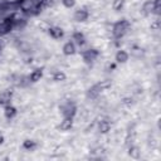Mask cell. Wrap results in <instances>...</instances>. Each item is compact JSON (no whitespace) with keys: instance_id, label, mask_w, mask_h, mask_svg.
<instances>
[{"instance_id":"obj_7","label":"cell","mask_w":161,"mask_h":161,"mask_svg":"<svg viewBox=\"0 0 161 161\" xmlns=\"http://www.w3.org/2000/svg\"><path fill=\"white\" fill-rule=\"evenodd\" d=\"M71 127H72V118L71 117H66L64 120L61 122V125H59V129L62 131H67V130H69Z\"/></svg>"},{"instance_id":"obj_16","label":"cell","mask_w":161,"mask_h":161,"mask_svg":"<svg viewBox=\"0 0 161 161\" xmlns=\"http://www.w3.org/2000/svg\"><path fill=\"white\" fill-rule=\"evenodd\" d=\"M62 3L66 8H72L74 5V0H62Z\"/></svg>"},{"instance_id":"obj_11","label":"cell","mask_w":161,"mask_h":161,"mask_svg":"<svg viewBox=\"0 0 161 161\" xmlns=\"http://www.w3.org/2000/svg\"><path fill=\"white\" fill-rule=\"evenodd\" d=\"M42 78V71L40 69H37V71H34L33 73L30 74V77H29V79L32 80V82H38Z\"/></svg>"},{"instance_id":"obj_13","label":"cell","mask_w":161,"mask_h":161,"mask_svg":"<svg viewBox=\"0 0 161 161\" xmlns=\"http://www.w3.org/2000/svg\"><path fill=\"white\" fill-rule=\"evenodd\" d=\"M130 155L132 156L133 159H138L140 155H141V151H140L138 147H131V149H130Z\"/></svg>"},{"instance_id":"obj_8","label":"cell","mask_w":161,"mask_h":161,"mask_svg":"<svg viewBox=\"0 0 161 161\" xmlns=\"http://www.w3.org/2000/svg\"><path fill=\"white\" fill-rule=\"evenodd\" d=\"M74 44L71 43V42H68V43H66L64 47H63V52H64V54H67V56H69V54H73L74 53Z\"/></svg>"},{"instance_id":"obj_18","label":"cell","mask_w":161,"mask_h":161,"mask_svg":"<svg viewBox=\"0 0 161 161\" xmlns=\"http://www.w3.org/2000/svg\"><path fill=\"white\" fill-rule=\"evenodd\" d=\"M15 113V108L14 107H8L6 108V112H5V115L8 116V117H11Z\"/></svg>"},{"instance_id":"obj_9","label":"cell","mask_w":161,"mask_h":161,"mask_svg":"<svg viewBox=\"0 0 161 161\" xmlns=\"http://www.w3.org/2000/svg\"><path fill=\"white\" fill-rule=\"evenodd\" d=\"M98 129H100V131L102 133H106V132H108V131H109V129H111V125H109L108 121H101Z\"/></svg>"},{"instance_id":"obj_1","label":"cell","mask_w":161,"mask_h":161,"mask_svg":"<svg viewBox=\"0 0 161 161\" xmlns=\"http://www.w3.org/2000/svg\"><path fill=\"white\" fill-rule=\"evenodd\" d=\"M129 27H130V24H129V22H126V20L116 23L115 27H113V35H115V38H121L127 32Z\"/></svg>"},{"instance_id":"obj_21","label":"cell","mask_w":161,"mask_h":161,"mask_svg":"<svg viewBox=\"0 0 161 161\" xmlns=\"http://www.w3.org/2000/svg\"><path fill=\"white\" fill-rule=\"evenodd\" d=\"M3 142V136H0V143Z\"/></svg>"},{"instance_id":"obj_10","label":"cell","mask_w":161,"mask_h":161,"mask_svg":"<svg viewBox=\"0 0 161 161\" xmlns=\"http://www.w3.org/2000/svg\"><path fill=\"white\" fill-rule=\"evenodd\" d=\"M49 34L52 35L53 38H61L62 34H63V32H62L61 28L54 27V28H50V29H49Z\"/></svg>"},{"instance_id":"obj_19","label":"cell","mask_w":161,"mask_h":161,"mask_svg":"<svg viewBox=\"0 0 161 161\" xmlns=\"http://www.w3.org/2000/svg\"><path fill=\"white\" fill-rule=\"evenodd\" d=\"M33 146H34L33 141H25V143H24V147H27V149H32Z\"/></svg>"},{"instance_id":"obj_5","label":"cell","mask_w":161,"mask_h":161,"mask_svg":"<svg viewBox=\"0 0 161 161\" xmlns=\"http://www.w3.org/2000/svg\"><path fill=\"white\" fill-rule=\"evenodd\" d=\"M116 61L120 63H125L126 61H129V53L126 50H118L116 54Z\"/></svg>"},{"instance_id":"obj_20","label":"cell","mask_w":161,"mask_h":161,"mask_svg":"<svg viewBox=\"0 0 161 161\" xmlns=\"http://www.w3.org/2000/svg\"><path fill=\"white\" fill-rule=\"evenodd\" d=\"M124 103L129 106V105L132 103V100H131V98H125V100H124Z\"/></svg>"},{"instance_id":"obj_3","label":"cell","mask_w":161,"mask_h":161,"mask_svg":"<svg viewBox=\"0 0 161 161\" xmlns=\"http://www.w3.org/2000/svg\"><path fill=\"white\" fill-rule=\"evenodd\" d=\"M88 16H90V14H88V11L86 9H79L76 11L74 19L77 20V22H84V20L88 19Z\"/></svg>"},{"instance_id":"obj_4","label":"cell","mask_w":161,"mask_h":161,"mask_svg":"<svg viewBox=\"0 0 161 161\" xmlns=\"http://www.w3.org/2000/svg\"><path fill=\"white\" fill-rule=\"evenodd\" d=\"M97 56H98V52L95 50V49H88V50H86V52L83 53V58H84V61H87V62L95 61Z\"/></svg>"},{"instance_id":"obj_2","label":"cell","mask_w":161,"mask_h":161,"mask_svg":"<svg viewBox=\"0 0 161 161\" xmlns=\"http://www.w3.org/2000/svg\"><path fill=\"white\" fill-rule=\"evenodd\" d=\"M76 112V107L73 103L67 102L64 106H62V113L64 115V117H72Z\"/></svg>"},{"instance_id":"obj_12","label":"cell","mask_w":161,"mask_h":161,"mask_svg":"<svg viewBox=\"0 0 161 161\" xmlns=\"http://www.w3.org/2000/svg\"><path fill=\"white\" fill-rule=\"evenodd\" d=\"M73 39L77 42L78 44H83L84 43V37H83V34L80 32H76L74 34H73Z\"/></svg>"},{"instance_id":"obj_6","label":"cell","mask_w":161,"mask_h":161,"mask_svg":"<svg viewBox=\"0 0 161 161\" xmlns=\"http://www.w3.org/2000/svg\"><path fill=\"white\" fill-rule=\"evenodd\" d=\"M20 8H22V10H24V11H28V10H30L32 8H38V6L34 5L33 0H23L22 4H20Z\"/></svg>"},{"instance_id":"obj_14","label":"cell","mask_w":161,"mask_h":161,"mask_svg":"<svg viewBox=\"0 0 161 161\" xmlns=\"http://www.w3.org/2000/svg\"><path fill=\"white\" fill-rule=\"evenodd\" d=\"M53 79L57 80V82H59V80H64L66 79V74L63 73V72H56L53 76Z\"/></svg>"},{"instance_id":"obj_15","label":"cell","mask_w":161,"mask_h":161,"mask_svg":"<svg viewBox=\"0 0 161 161\" xmlns=\"http://www.w3.org/2000/svg\"><path fill=\"white\" fill-rule=\"evenodd\" d=\"M124 6V0H115L113 1V9L115 10H120Z\"/></svg>"},{"instance_id":"obj_17","label":"cell","mask_w":161,"mask_h":161,"mask_svg":"<svg viewBox=\"0 0 161 161\" xmlns=\"http://www.w3.org/2000/svg\"><path fill=\"white\" fill-rule=\"evenodd\" d=\"M151 30H159V28H160V23H159V20H155V22H152L151 23Z\"/></svg>"}]
</instances>
